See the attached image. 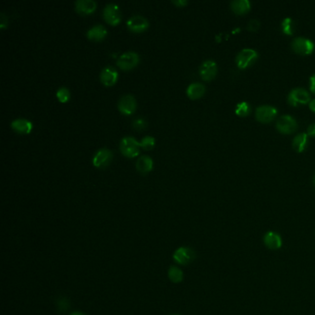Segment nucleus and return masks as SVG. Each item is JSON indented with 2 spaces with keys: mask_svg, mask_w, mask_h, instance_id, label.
Wrapping results in <instances>:
<instances>
[{
  "mask_svg": "<svg viewBox=\"0 0 315 315\" xmlns=\"http://www.w3.org/2000/svg\"><path fill=\"white\" fill-rule=\"evenodd\" d=\"M257 58L258 54L255 50L246 48L238 54L236 57V63L241 70H244L254 63L257 60Z\"/></svg>",
  "mask_w": 315,
  "mask_h": 315,
  "instance_id": "obj_4",
  "label": "nucleus"
},
{
  "mask_svg": "<svg viewBox=\"0 0 315 315\" xmlns=\"http://www.w3.org/2000/svg\"><path fill=\"white\" fill-rule=\"evenodd\" d=\"M292 49L297 54L307 56L311 55L315 50V44L311 40L304 37H297L291 43Z\"/></svg>",
  "mask_w": 315,
  "mask_h": 315,
  "instance_id": "obj_6",
  "label": "nucleus"
},
{
  "mask_svg": "<svg viewBox=\"0 0 315 315\" xmlns=\"http://www.w3.org/2000/svg\"><path fill=\"white\" fill-rule=\"evenodd\" d=\"M103 18L111 25H117L120 23L122 15L119 6L115 3H108L103 9Z\"/></svg>",
  "mask_w": 315,
  "mask_h": 315,
  "instance_id": "obj_3",
  "label": "nucleus"
},
{
  "mask_svg": "<svg viewBox=\"0 0 315 315\" xmlns=\"http://www.w3.org/2000/svg\"><path fill=\"white\" fill-rule=\"evenodd\" d=\"M231 9L238 15H243L251 9V3L248 0H235L230 3Z\"/></svg>",
  "mask_w": 315,
  "mask_h": 315,
  "instance_id": "obj_21",
  "label": "nucleus"
},
{
  "mask_svg": "<svg viewBox=\"0 0 315 315\" xmlns=\"http://www.w3.org/2000/svg\"><path fill=\"white\" fill-rule=\"evenodd\" d=\"M97 7V3L94 0H77L75 2V9L78 13L82 15H88L93 13Z\"/></svg>",
  "mask_w": 315,
  "mask_h": 315,
  "instance_id": "obj_18",
  "label": "nucleus"
},
{
  "mask_svg": "<svg viewBox=\"0 0 315 315\" xmlns=\"http://www.w3.org/2000/svg\"><path fill=\"white\" fill-rule=\"evenodd\" d=\"M235 112L240 117H246L251 112V107L247 102H241L237 105Z\"/></svg>",
  "mask_w": 315,
  "mask_h": 315,
  "instance_id": "obj_24",
  "label": "nucleus"
},
{
  "mask_svg": "<svg viewBox=\"0 0 315 315\" xmlns=\"http://www.w3.org/2000/svg\"></svg>",
  "mask_w": 315,
  "mask_h": 315,
  "instance_id": "obj_37",
  "label": "nucleus"
},
{
  "mask_svg": "<svg viewBox=\"0 0 315 315\" xmlns=\"http://www.w3.org/2000/svg\"><path fill=\"white\" fill-rule=\"evenodd\" d=\"M108 36V30L102 24H95L87 30L86 36L91 41L99 42L104 40Z\"/></svg>",
  "mask_w": 315,
  "mask_h": 315,
  "instance_id": "obj_17",
  "label": "nucleus"
},
{
  "mask_svg": "<svg viewBox=\"0 0 315 315\" xmlns=\"http://www.w3.org/2000/svg\"><path fill=\"white\" fill-rule=\"evenodd\" d=\"M278 115L277 108L270 106H261L256 109L255 117L261 123H269L273 121Z\"/></svg>",
  "mask_w": 315,
  "mask_h": 315,
  "instance_id": "obj_12",
  "label": "nucleus"
},
{
  "mask_svg": "<svg viewBox=\"0 0 315 315\" xmlns=\"http://www.w3.org/2000/svg\"><path fill=\"white\" fill-rule=\"evenodd\" d=\"M140 61V56L135 51H127L120 55L117 59V66L123 71H130L135 68Z\"/></svg>",
  "mask_w": 315,
  "mask_h": 315,
  "instance_id": "obj_2",
  "label": "nucleus"
},
{
  "mask_svg": "<svg viewBox=\"0 0 315 315\" xmlns=\"http://www.w3.org/2000/svg\"><path fill=\"white\" fill-rule=\"evenodd\" d=\"M131 125L136 130H144L148 126V122L144 117H138L132 120Z\"/></svg>",
  "mask_w": 315,
  "mask_h": 315,
  "instance_id": "obj_27",
  "label": "nucleus"
},
{
  "mask_svg": "<svg viewBox=\"0 0 315 315\" xmlns=\"http://www.w3.org/2000/svg\"><path fill=\"white\" fill-rule=\"evenodd\" d=\"M153 159L146 154L141 155L136 161V168L141 174L149 173L153 169Z\"/></svg>",
  "mask_w": 315,
  "mask_h": 315,
  "instance_id": "obj_19",
  "label": "nucleus"
},
{
  "mask_svg": "<svg viewBox=\"0 0 315 315\" xmlns=\"http://www.w3.org/2000/svg\"><path fill=\"white\" fill-rule=\"evenodd\" d=\"M10 126L12 128V130L19 134H28L33 130L32 121L21 117L12 120Z\"/></svg>",
  "mask_w": 315,
  "mask_h": 315,
  "instance_id": "obj_16",
  "label": "nucleus"
},
{
  "mask_svg": "<svg viewBox=\"0 0 315 315\" xmlns=\"http://www.w3.org/2000/svg\"><path fill=\"white\" fill-rule=\"evenodd\" d=\"M172 3L173 4H175L176 6H178V7H184V6H186V5H188V1L187 0H172Z\"/></svg>",
  "mask_w": 315,
  "mask_h": 315,
  "instance_id": "obj_31",
  "label": "nucleus"
},
{
  "mask_svg": "<svg viewBox=\"0 0 315 315\" xmlns=\"http://www.w3.org/2000/svg\"><path fill=\"white\" fill-rule=\"evenodd\" d=\"M56 98L59 102L66 103L71 98V92L69 90V88L62 86V87H59L56 90Z\"/></svg>",
  "mask_w": 315,
  "mask_h": 315,
  "instance_id": "obj_25",
  "label": "nucleus"
},
{
  "mask_svg": "<svg viewBox=\"0 0 315 315\" xmlns=\"http://www.w3.org/2000/svg\"><path fill=\"white\" fill-rule=\"evenodd\" d=\"M86 315L84 313H82V312H80V311H76V312H73L72 313V315Z\"/></svg>",
  "mask_w": 315,
  "mask_h": 315,
  "instance_id": "obj_35",
  "label": "nucleus"
},
{
  "mask_svg": "<svg viewBox=\"0 0 315 315\" xmlns=\"http://www.w3.org/2000/svg\"><path fill=\"white\" fill-rule=\"evenodd\" d=\"M310 93L303 88H296L291 91L288 94V104L292 107H297L298 105H305L310 102Z\"/></svg>",
  "mask_w": 315,
  "mask_h": 315,
  "instance_id": "obj_10",
  "label": "nucleus"
},
{
  "mask_svg": "<svg viewBox=\"0 0 315 315\" xmlns=\"http://www.w3.org/2000/svg\"><path fill=\"white\" fill-rule=\"evenodd\" d=\"M154 144H155V139L153 138V136H145L140 142L141 147L144 150L153 149Z\"/></svg>",
  "mask_w": 315,
  "mask_h": 315,
  "instance_id": "obj_28",
  "label": "nucleus"
},
{
  "mask_svg": "<svg viewBox=\"0 0 315 315\" xmlns=\"http://www.w3.org/2000/svg\"><path fill=\"white\" fill-rule=\"evenodd\" d=\"M297 121L288 115L280 117L277 122V129L282 134H291L297 130Z\"/></svg>",
  "mask_w": 315,
  "mask_h": 315,
  "instance_id": "obj_11",
  "label": "nucleus"
},
{
  "mask_svg": "<svg viewBox=\"0 0 315 315\" xmlns=\"http://www.w3.org/2000/svg\"><path fill=\"white\" fill-rule=\"evenodd\" d=\"M313 181H314V184L315 185V176H314V180H313Z\"/></svg>",
  "mask_w": 315,
  "mask_h": 315,
  "instance_id": "obj_36",
  "label": "nucleus"
},
{
  "mask_svg": "<svg viewBox=\"0 0 315 315\" xmlns=\"http://www.w3.org/2000/svg\"><path fill=\"white\" fill-rule=\"evenodd\" d=\"M260 22L257 20V19H252L250 22H249V24H248V26H247V28L250 30V31H252V32H255V31H257L259 28H260Z\"/></svg>",
  "mask_w": 315,
  "mask_h": 315,
  "instance_id": "obj_29",
  "label": "nucleus"
},
{
  "mask_svg": "<svg viewBox=\"0 0 315 315\" xmlns=\"http://www.w3.org/2000/svg\"><path fill=\"white\" fill-rule=\"evenodd\" d=\"M167 275H168L169 280L171 281L172 283H175V284H179L180 282H182L184 278V274L182 270L175 265L169 267Z\"/></svg>",
  "mask_w": 315,
  "mask_h": 315,
  "instance_id": "obj_23",
  "label": "nucleus"
},
{
  "mask_svg": "<svg viewBox=\"0 0 315 315\" xmlns=\"http://www.w3.org/2000/svg\"><path fill=\"white\" fill-rule=\"evenodd\" d=\"M309 107H310V109H311L313 112H315V99L313 100V101H311V103H310Z\"/></svg>",
  "mask_w": 315,
  "mask_h": 315,
  "instance_id": "obj_34",
  "label": "nucleus"
},
{
  "mask_svg": "<svg viewBox=\"0 0 315 315\" xmlns=\"http://www.w3.org/2000/svg\"><path fill=\"white\" fill-rule=\"evenodd\" d=\"M307 143H308V135L306 133H300L294 138L292 146L296 152L301 153L305 150Z\"/></svg>",
  "mask_w": 315,
  "mask_h": 315,
  "instance_id": "obj_22",
  "label": "nucleus"
},
{
  "mask_svg": "<svg viewBox=\"0 0 315 315\" xmlns=\"http://www.w3.org/2000/svg\"><path fill=\"white\" fill-rule=\"evenodd\" d=\"M8 25V18L6 17L4 12L0 13V28L4 29Z\"/></svg>",
  "mask_w": 315,
  "mask_h": 315,
  "instance_id": "obj_30",
  "label": "nucleus"
},
{
  "mask_svg": "<svg viewBox=\"0 0 315 315\" xmlns=\"http://www.w3.org/2000/svg\"><path fill=\"white\" fill-rule=\"evenodd\" d=\"M307 132H308V133H307V135L315 137V124H312V125H310V126H309Z\"/></svg>",
  "mask_w": 315,
  "mask_h": 315,
  "instance_id": "obj_32",
  "label": "nucleus"
},
{
  "mask_svg": "<svg viewBox=\"0 0 315 315\" xmlns=\"http://www.w3.org/2000/svg\"><path fill=\"white\" fill-rule=\"evenodd\" d=\"M140 142H138L132 136H126L121 139L119 143V150L121 153L129 157L133 158L140 153Z\"/></svg>",
  "mask_w": 315,
  "mask_h": 315,
  "instance_id": "obj_1",
  "label": "nucleus"
},
{
  "mask_svg": "<svg viewBox=\"0 0 315 315\" xmlns=\"http://www.w3.org/2000/svg\"><path fill=\"white\" fill-rule=\"evenodd\" d=\"M127 27L133 33H143L149 27V20L143 15L136 14L132 15L127 20Z\"/></svg>",
  "mask_w": 315,
  "mask_h": 315,
  "instance_id": "obj_7",
  "label": "nucleus"
},
{
  "mask_svg": "<svg viewBox=\"0 0 315 315\" xmlns=\"http://www.w3.org/2000/svg\"><path fill=\"white\" fill-rule=\"evenodd\" d=\"M118 110L124 115H131L135 112L137 108V101L132 94H124L117 102Z\"/></svg>",
  "mask_w": 315,
  "mask_h": 315,
  "instance_id": "obj_8",
  "label": "nucleus"
},
{
  "mask_svg": "<svg viewBox=\"0 0 315 315\" xmlns=\"http://www.w3.org/2000/svg\"><path fill=\"white\" fill-rule=\"evenodd\" d=\"M113 159V152L108 148H101L93 157V165L97 168L107 167Z\"/></svg>",
  "mask_w": 315,
  "mask_h": 315,
  "instance_id": "obj_9",
  "label": "nucleus"
},
{
  "mask_svg": "<svg viewBox=\"0 0 315 315\" xmlns=\"http://www.w3.org/2000/svg\"><path fill=\"white\" fill-rule=\"evenodd\" d=\"M262 241L264 245L273 251L279 250L283 245L282 238L278 232L276 231H267L262 237Z\"/></svg>",
  "mask_w": 315,
  "mask_h": 315,
  "instance_id": "obj_15",
  "label": "nucleus"
},
{
  "mask_svg": "<svg viewBox=\"0 0 315 315\" xmlns=\"http://www.w3.org/2000/svg\"><path fill=\"white\" fill-rule=\"evenodd\" d=\"M200 76L204 81H209L213 80L217 73V65L214 60L207 59L204 61L199 69Z\"/></svg>",
  "mask_w": 315,
  "mask_h": 315,
  "instance_id": "obj_13",
  "label": "nucleus"
},
{
  "mask_svg": "<svg viewBox=\"0 0 315 315\" xmlns=\"http://www.w3.org/2000/svg\"><path fill=\"white\" fill-rule=\"evenodd\" d=\"M118 72L112 66H106L100 72V81L106 86H112L117 82Z\"/></svg>",
  "mask_w": 315,
  "mask_h": 315,
  "instance_id": "obj_14",
  "label": "nucleus"
},
{
  "mask_svg": "<svg viewBox=\"0 0 315 315\" xmlns=\"http://www.w3.org/2000/svg\"><path fill=\"white\" fill-rule=\"evenodd\" d=\"M186 93L190 99H199L204 94L205 86L200 82H193V83H190L188 86Z\"/></svg>",
  "mask_w": 315,
  "mask_h": 315,
  "instance_id": "obj_20",
  "label": "nucleus"
},
{
  "mask_svg": "<svg viewBox=\"0 0 315 315\" xmlns=\"http://www.w3.org/2000/svg\"><path fill=\"white\" fill-rule=\"evenodd\" d=\"M310 81H311V85H310L311 92L315 93V74L310 78Z\"/></svg>",
  "mask_w": 315,
  "mask_h": 315,
  "instance_id": "obj_33",
  "label": "nucleus"
},
{
  "mask_svg": "<svg viewBox=\"0 0 315 315\" xmlns=\"http://www.w3.org/2000/svg\"><path fill=\"white\" fill-rule=\"evenodd\" d=\"M281 27L283 33L288 36H292L294 34V23H293V20L290 18L285 19L282 21Z\"/></svg>",
  "mask_w": 315,
  "mask_h": 315,
  "instance_id": "obj_26",
  "label": "nucleus"
},
{
  "mask_svg": "<svg viewBox=\"0 0 315 315\" xmlns=\"http://www.w3.org/2000/svg\"><path fill=\"white\" fill-rule=\"evenodd\" d=\"M196 253L189 247H180L173 253V260L181 265H188L195 260Z\"/></svg>",
  "mask_w": 315,
  "mask_h": 315,
  "instance_id": "obj_5",
  "label": "nucleus"
}]
</instances>
